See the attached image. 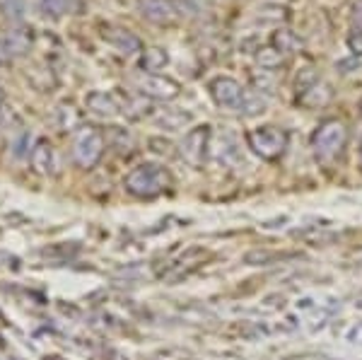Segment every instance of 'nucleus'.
<instances>
[{
  "label": "nucleus",
  "mask_w": 362,
  "mask_h": 360,
  "mask_svg": "<svg viewBox=\"0 0 362 360\" xmlns=\"http://www.w3.org/2000/svg\"><path fill=\"white\" fill-rule=\"evenodd\" d=\"M348 145V129L341 119H326L312 136V153L319 165L331 167Z\"/></svg>",
  "instance_id": "nucleus-1"
},
{
  "label": "nucleus",
  "mask_w": 362,
  "mask_h": 360,
  "mask_svg": "<svg viewBox=\"0 0 362 360\" xmlns=\"http://www.w3.org/2000/svg\"><path fill=\"white\" fill-rule=\"evenodd\" d=\"M138 10L143 20L167 27L196 17L201 13V5L196 0H140Z\"/></svg>",
  "instance_id": "nucleus-2"
},
{
  "label": "nucleus",
  "mask_w": 362,
  "mask_h": 360,
  "mask_svg": "<svg viewBox=\"0 0 362 360\" xmlns=\"http://www.w3.org/2000/svg\"><path fill=\"white\" fill-rule=\"evenodd\" d=\"M169 172L160 165H138L136 170H131L124 179L126 191H131L133 196H140V199H153V196L162 194L169 187Z\"/></svg>",
  "instance_id": "nucleus-3"
},
{
  "label": "nucleus",
  "mask_w": 362,
  "mask_h": 360,
  "mask_svg": "<svg viewBox=\"0 0 362 360\" xmlns=\"http://www.w3.org/2000/svg\"><path fill=\"white\" fill-rule=\"evenodd\" d=\"M249 148L254 150L259 158H264L268 162H276L285 155L288 150V133L278 126H259V129H251L247 133Z\"/></svg>",
  "instance_id": "nucleus-4"
},
{
  "label": "nucleus",
  "mask_w": 362,
  "mask_h": 360,
  "mask_svg": "<svg viewBox=\"0 0 362 360\" xmlns=\"http://www.w3.org/2000/svg\"><path fill=\"white\" fill-rule=\"evenodd\" d=\"M208 92L220 109L242 114V104H244V95H247V87L239 83V80L230 78V75H218V78L210 80Z\"/></svg>",
  "instance_id": "nucleus-5"
},
{
  "label": "nucleus",
  "mask_w": 362,
  "mask_h": 360,
  "mask_svg": "<svg viewBox=\"0 0 362 360\" xmlns=\"http://www.w3.org/2000/svg\"><path fill=\"white\" fill-rule=\"evenodd\" d=\"M104 153V136L92 126H83L75 133L73 158L80 167H95Z\"/></svg>",
  "instance_id": "nucleus-6"
},
{
  "label": "nucleus",
  "mask_w": 362,
  "mask_h": 360,
  "mask_svg": "<svg viewBox=\"0 0 362 360\" xmlns=\"http://www.w3.org/2000/svg\"><path fill=\"white\" fill-rule=\"evenodd\" d=\"M208 145H210V126L203 124L186 133L184 141L179 145V153L191 167H203V162L208 158Z\"/></svg>",
  "instance_id": "nucleus-7"
},
{
  "label": "nucleus",
  "mask_w": 362,
  "mask_h": 360,
  "mask_svg": "<svg viewBox=\"0 0 362 360\" xmlns=\"http://www.w3.org/2000/svg\"><path fill=\"white\" fill-rule=\"evenodd\" d=\"M138 90L140 95L150 97V100H160V102H169L174 97H179L181 85L169 75L162 73H145L143 78L138 80Z\"/></svg>",
  "instance_id": "nucleus-8"
},
{
  "label": "nucleus",
  "mask_w": 362,
  "mask_h": 360,
  "mask_svg": "<svg viewBox=\"0 0 362 360\" xmlns=\"http://www.w3.org/2000/svg\"><path fill=\"white\" fill-rule=\"evenodd\" d=\"M34 44L32 27H10L0 32V61L25 56Z\"/></svg>",
  "instance_id": "nucleus-9"
},
{
  "label": "nucleus",
  "mask_w": 362,
  "mask_h": 360,
  "mask_svg": "<svg viewBox=\"0 0 362 360\" xmlns=\"http://www.w3.org/2000/svg\"><path fill=\"white\" fill-rule=\"evenodd\" d=\"M104 39H107L109 46H114V49L124 56H133V54H138V51H145L140 39L133 32H128V29L109 27V29H104Z\"/></svg>",
  "instance_id": "nucleus-10"
},
{
  "label": "nucleus",
  "mask_w": 362,
  "mask_h": 360,
  "mask_svg": "<svg viewBox=\"0 0 362 360\" xmlns=\"http://www.w3.org/2000/svg\"><path fill=\"white\" fill-rule=\"evenodd\" d=\"M331 97H334V90H331V85H326L321 78L314 80L312 85H307L302 92H297V102H300L302 107H307V109L326 107V104L331 102Z\"/></svg>",
  "instance_id": "nucleus-11"
},
{
  "label": "nucleus",
  "mask_w": 362,
  "mask_h": 360,
  "mask_svg": "<svg viewBox=\"0 0 362 360\" xmlns=\"http://www.w3.org/2000/svg\"><path fill=\"white\" fill-rule=\"evenodd\" d=\"M85 104H87V112L102 116V119H114L116 114H121L119 100H116V95H109V92H90Z\"/></svg>",
  "instance_id": "nucleus-12"
},
{
  "label": "nucleus",
  "mask_w": 362,
  "mask_h": 360,
  "mask_svg": "<svg viewBox=\"0 0 362 360\" xmlns=\"http://www.w3.org/2000/svg\"><path fill=\"white\" fill-rule=\"evenodd\" d=\"M32 167L39 174H54L56 172V153L51 143L39 141L32 150Z\"/></svg>",
  "instance_id": "nucleus-13"
},
{
  "label": "nucleus",
  "mask_w": 362,
  "mask_h": 360,
  "mask_svg": "<svg viewBox=\"0 0 362 360\" xmlns=\"http://www.w3.org/2000/svg\"><path fill=\"white\" fill-rule=\"evenodd\" d=\"M271 46L278 51V54L288 56V54H297V51H302V39L297 37L293 29H285V27H278L276 32H273L271 37Z\"/></svg>",
  "instance_id": "nucleus-14"
},
{
  "label": "nucleus",
  "mask_w": 362,
  "mask_h": 360,
  "mask_svg": "<svg viewBox=\"0 0 362 360\" xmlns=\"http://www.w3.org/2000/svg\"><path fill=\"white\" fill-rule=\"evenodd\" d=\"M169 63V54L167 49H160V46H153V49H145L143 56H140V68L145 73H160L165 71Z\"/></svg>",
  "instance_id": "nucleus-15"
},
{
  "label": "nucleus",
  "mask_w": 362,
  "mask_h": 360,
  "mask_svg": "<svg viewBox=\"0 0 362 360\" xmlns=\"http://www.w3.org/2000/svg\"><path fill=\"white\" fill-rule=\"evenodd\" d=\"M348 46L355 56L362 54V0L353 5V15H350V32H348Z\"/></svg>",
  "instance_id": "nucleus-16"
},
{
  "label": "nucleus",
  "mask_w": 362,
  "mask_h": 360,
  "mask_svg": "<svg viewBox=\"0 0 362 360\" xmlns=\"http://www.w3.org/2000/svg\"><path fill=\"white\" fill-rule=\"evenodd\" d=\"M73 8H75V0H37L39 15L46 17V20H61Z\"/></svg>",
  "instance_id": "nucleus-17"
},
{
  "label": "nucleus",
  "mask_w": 362,
  "mask_h": 360,
  "mask_svg": "<svg viewBox=\"0 0 362 360\" xmlns=\"http://www.w3.org/2000/svg\"><path fill=\"white\" fill-rule=\"evenodd\" d=\"M266 107H268V97L264 95V92L247 87V95H244V104H242V114L244 116H259V114L266 112Z\"/></svg>",
  "instance_id": "nucleus-18"
},
{
  "label": "nucleus",
  "mask_w": 362,
  "mask_h": 360,
  "mask_svg": "<svg viewBox=\"0 0 362 360\" xmlns=\"http://www.w3.org/2000/svg\"><path fill=\"white\" fill-rule=\"evenodd\" d=\"M256 61H259L261 71H276V68L283 66V54H278L273 46H268V49H261L259 56H256Z\"/></svg>",
  "instance_id": "nucleus-19"
},
{
  "label": "nucleus",
  "mask_w": 362,
  "mask_h": 360,
  "mask_svg": "<svg viewBox=\"0 0 362 360\" xmlns=\"http://www.w3.org/2000/svg\"><path fill=\"white\" fill-rule=\"evenodd\" d=\"M293 254H278V252H249L247 257H244V264H249V266H268V264H273V261H278V259H290Z\"/></svg>",
  "instance_id": "nucleus-20"
},
{
  "label": "nucleus",
  "mask_w": 362,
  "mask_h": 360,
  "mask_svg": "<svg viewBox=\"0 0 362 360\" xmlns=\"http://www.w3.org/2000/svg\"><path fill=\"white\" fill-rule=\"evenodd\" d=\"M0 15L10 22H20L25 17V0H0Z\"/></svg>",
  "instance_id": "nucleus-21"
},
{
  "label": "nucleus",
  "mask_w": 362,
  "mask_h": 360,
  "mask_svg": "<svg viewBox=\"0 0 362 360\" xmlns=\"http://www.w3.org/2000/svg\"><path fill=\"white\" fill-rule=\"evenodd\" d=\"M189 121H191V114H184V112H169L162 116V126L169 131H177L184 124H189Z\"/></svg>",
  "instance_id": "nucleus-22"
},
{
  "label": "nucleus",
  "mask_w": 362,
  "mask_h": 360,
  "mask_svg": "<svg viewBox=\"0 0 362 360\" xmlns=\"http://www.w3.org/2000/svg\"><path fill=\"white\" fill-rule=\"evenodd\" d=\"M355 261H358V264L362 266V254H358V257H355Z\"/></svg>",
  "instance_id": "nucleus-23"
},
{
  "label": "nucleus",
  "mask_w": 362,
  "mask_h": 360,
  "mask_svg": "<svg viewBox=\"0 0 362 360\" xmlns=\"http://www.w3.org/2000/svg\"><path fill=\"white\" fill-rule=\"evenodd\" d=\"M5 100V92H3V87H0V102H3Z\"/></svg>",
  "instance_id": "nucleus-24"
},
{
  "label": "nucleus",
  "mask_w": 362,
  "mask_h": 360,
  "mask_svg": "<svg viewBox=\"0 0 362 360\" xmlns=\"http://www.w3.org/2000/svg\"><path fill=\"white\" fill-rule=\"evenodd\" d=\"M360 167H362V141H360Z\"/></svg>",
  "instance_id": "nucleus-25"
}]
</instances>
